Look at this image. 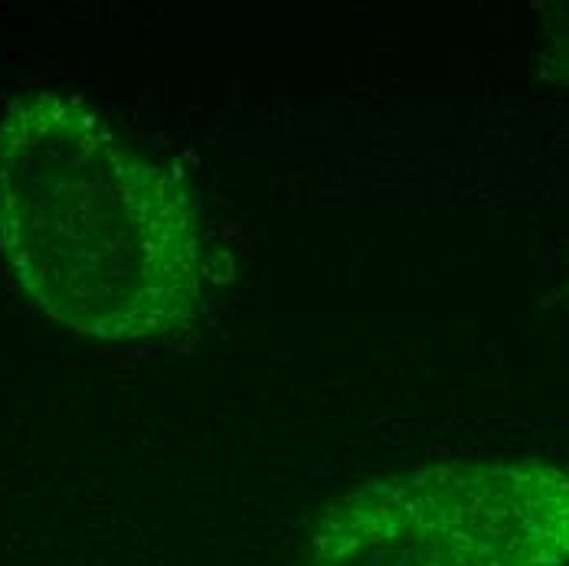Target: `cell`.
<instances>
[{"instance_id":"cell-2","label":"cell","mask_w":569,"mask_h":566,"mask_svg":"<svg viewBox=\"0 0 569 566\" xmlns=\"http://www.w3.org/2000/svg\"><path fill=\"white\" fill-rule=\"evenodd\" d=\"M301 566H569V471L456 458L363 481L321 510Z\"/></svg>"},{"instance_id":"cell-1","label":"cell","mask_w":569,"mask_h":566,"mask_svg":"<svg viewBox=\"0 0 569 566\" xmlns=\"http://www.w3.org/2000/svg\"><path fill=\"white\" fill-rule=\"evenodd\" d=\"M0 256L50 321L106 344L180 335L203 301L187 183L62 92L0 115Z\"/></svg>"}]
</instances>
